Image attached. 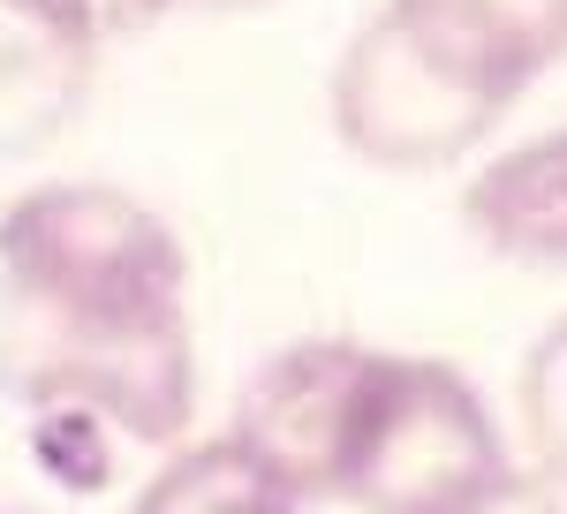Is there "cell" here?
Returning <instances> with one entry per match:
<instances>
[{
  "mask_svg": "<svg viewBox=\"0 0 567 514\" xmlns=\"http://www.w3.org/2000/svg\"><path fill=\"white\" fill-rule=\"evenodd\" d=\"M507 470V439L454 363L371 348L333 500L363 514H454Z\"/></svg>",
  "mask_w": 567,
  "mask_h": 514,
  "instance_id": "obj_2",
  "label": "cell"
},
{
  "mask_svg": "<svg viewBox=\"0 0 567 514\" xmlns=\"http://www.w3.org/2000/svg\"><path fill=\"white\" fill-rule=\"evenodd\" d=\"M371 371L363 341H296L265 356L243 401H235V439L280 476L296 500H333L341 484V454H349L355 393Z\"/></svg>",
  "mask_w": 567,
  "mask_h": 514,
  "instance_id": "obj_4",
  "label": "cell"
},
{
  "mask_svg": "<svg viewBox=\"0 0 567 514\" xmlns=\"http://www.w3.org/2000/svg\"><path fill=\"white\" fill-rule=\"evenodd\" d=\"M326 99H333V136L363 167L386 174H439L454 160H470L499 128V114L484 99H470L432 53H416V39L386 8L341 45Z\"/></svg>",
  "mask_w": 567,
  "mask_h": 514,
  "instance_id": "obj_3",
  "label": "cell"
},
{
  "mask_svg": "<svg viewBox=\"0 0 567 514\" xmlns=\"http://www.w3.org/2000/svg\"><path fill=\"white\" fill-rule=\"evenodd\" d=\"M454 514H567V500H560V484H553V476L507 470V476H492L477 500H462Z\"/></svg>",
  "mask_w": 567,
  "mask_h": 514,
  "instance_id": "obj_11",
  "label": "cell"
},
{
  "mask_svg": "<svg viewBox=\"0 0 567 514\" xmlns=\"http://www.w3.org/2000/svg\"><path fill=\"white\" fill-rule=\"evenodd\" d=\"M523 424L537 446V470L567 484V318L545 326L537 348L523 356Z\"/></svg>",
  "mask_w": 567,
  "mask_h": 514,
  "instance_id": "obj_9",
  "label": "cell"
},
{
  "mask_svg": "<svg viewBox=\"0 0 567 514\" xmlns=\"http://www.w3.org/2000/svg\"><path fill=\"white\" fill-rule=\"evenodd\" d=\"M39 16H53L61 31H76L84 45H114V39H136L152 31L175 0H31Z\"/></svg>",
  "mask_w": 567,
  "mask_h": 514,
  "instance_id": "obj_10",
  "label": "cell"
},
{
  "mask_svg": "<svg viewBox=\"0 0 567 514\" xmlns=\"http://www.w3.org/2000/svg\"><path fill=\"white\" fill-rule=\"evenodd\" d=\"M0 386L167 446L197 409L189 257L114 182H45L0 213Z\"/></svg>",
  "mask_w": 567,
  "mask_h": 514,
  "instance_id": "obj_1",
  "label": "cell"
},
{
  "mask_svg": "<svg viewBox=\"0 0 567 514\" xmlns=\"http://www.w3.org/2000/svg\"><path fill=\"white\" fill-rule=\"evenodd\" d=\"M386 16L499 122L553 61H567V0H386Z\"/></svg>",
  "mask_w": 567,
  "mask_h": 514,
  "instance_id": "obj_5",
  "label": "cell"
},
{
  "mask_svg": "<svg viewBox=\"0 0 567 514\" xmlns=\"http://www.w3.org/2000/svg\"><path fill=\"white\" fill-rule=\"evenodd\" d=\"M91 53L31 0H0V167L45 152L91 99Z\"/></svg>",
  "mask_w": 567,
  "mask_h": 514,
  "instance_id": "obj_7",
  "label": "cell"
},
{
  "mask_svg": "<svg viewBox=\"0 0 567 514\" xmlns=\"http://www.w3.org/2000/svg\"><path fill=\"white\" fill-rule=\"evenodd\" d=\"M130 514H303V500L265 470L235 431H219V439L182 446L175 462L136 492Z\"/></svg>",
  "mask_w": 567,
  "mask_h": 514,
  "instance_id": "obj_8",
  "label": "cell"
},
{
  "mask_svg": "<svg viewBox=\"0 0 567 514\" xmlns=\"http://www.w3.org/2000/svg\"><path fill=\"white\" fill-rule=\"evenodd\" d=\"M462 227L507 265L567 273V122L484 160L462 189Z\"/></svg>",
  "mask_w": 567,
  "mask_h": 514,
  "instance_id": "obj_6",
  "label": "cell"
}]
</instances>
